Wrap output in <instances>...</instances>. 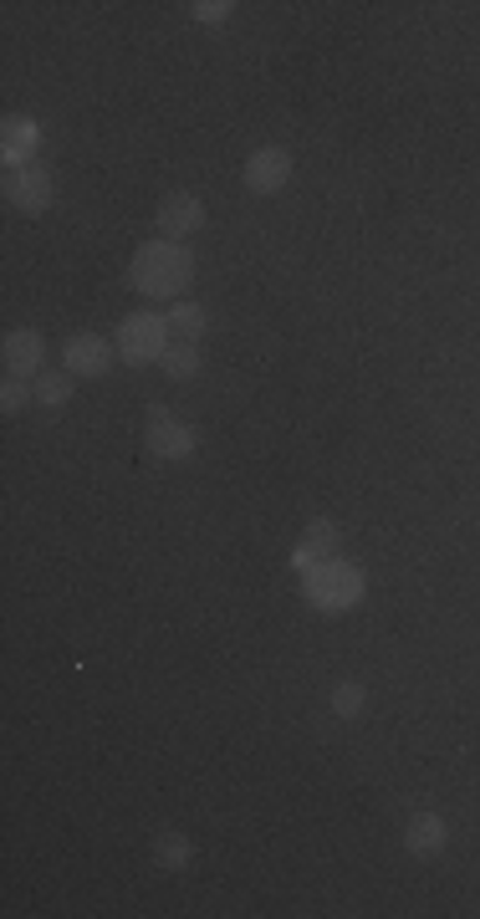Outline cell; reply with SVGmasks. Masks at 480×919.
Wrapping results in <instances>:
<instances>
[{
    "instance_id": "obj_1",
    "label": "cell",
    "mask_w": 480,
    "mask_h": 919,
    "mask_svg": "<svg viewBox=\"0 0 480 919\" xmlns=\"http://www.w3.org/2000/svg\"><path fill=\"white\" fill-rule=\"evenodd\" d=\"M128 276H134L138 296L169 302V296H185V286L195 281V255L179 240H148V246H138Z\"/></svg>"
},
{
    "instance_id": "obj_2",
    "label": "cell",
    "mask_w": 480,
    "mask_h": 919,
    "mask_svg": "<svg viewBox=\"0 0 480 919\" xmlns=\"http://www.w3.org/2000/svg\"><path fill=\"white\" fill-rule=\"evenodd\" d=\"M363 587H368V577H363V567H353V562H317L307 573V583H302V593H307L312 608L322 613H343L353 608V603L363 598Z\"/></svg>"
},
{
    "instance_id": "obj_3",
    "label": "cell",
    "mask_w": 480,
    "mask_h": 919,
    "mask_svg": "<svg viewBox=\"0 0 480 919\" xmlns=\"http://www.w3.org/2000/svg\"><path fill=\"white\" fill-rule=\"evenodd\" d=\"M169 353V317L134 312L118 322V358L123 363H159Z\"/></svg>"
},
{
    "instance_id": "obj_4",
    "label": "cell",
    "mask_w": 480,
    "mask_h": 919,
    "mask_svg": "<svg viewBox=\"0 0 480 919\" xmlns=\"http://www.w3.org/2000/svg\"><path fill=\"white\" fill-rule=\"evenodd\" d=\"M148 455L154 460H189V455L200 450V435L189 425H179V419H169V409L164 404H154L148 409V435H144Z\"/></svg>"
},
{
    "instance_id": "obj_5",
    "label": "cell",
    "mask_w": 480,
    "mask_h": 919,
    "mask_svg": "<svg viewBox=\"0 0 480 919\" xmlns=\"http://www.w3.org/2000/svg\"><path fill=\"white\" fill-rule=\"evenodd\" d=\"M6 200H11L21 215H41L46 205H52V174L41 169V164L11 169L6 174Z\"/></svg>"
},
{
    "instance_id": "obj_6",
    "label": "cell",
    "mask_w": 480,
    "mask_h": 919,
    "mask_svg": "<svg viewBox=\"0 0 480 919\" xmlns=\"http://www.w3.org/2000/svg\"><path fill=\"white\" fill-rule=\"evenodd\" d=\"M154 220H159L164 240H185L205 226V205H200V195H185V189H179V195H164L159 210H154Z\"/></svg>"
},
{
    "instance_id": "obj_7",
    "label": "cell",
    "mask_w": 480,
    "mask_h": 919,
    "mask_svg": "<svg viewBox=\"0 0 480 919\" xmlns=\"http://www.w3.org/2000/svg\"><path fill=\"white\" fill-rule=\"evenodd\" d=\"M240 179H246V189H255V195H276V189L292 179V154L276 144L255 148L251 159H246V174H240Z\"/></svg>"
},
{
    "instance_id": "obj_8",
    "label": "cell",
    "mask_w": 480,
    "mask_h": 919,
    "mask_svg": "<svg viewBox=\"0 0 480 919\" xmlns=\"http://www.w3.org/2000/svg\"><path fill=\"white\" fill-rule=\"evenodd\" d=\"M0 358H6V374H11V378L36 384V378H41V358H46V343H41V333H31V327H15V333H6Z\"/></svg>"
},
{
    "instance_id": "obj_9",
    "label": "cell",
    "mask_w": 480,
    "mask_h": 919,
    "mask_svg": "<svg viewBox=\"0 0 480 919\" xmlns=\"http://www.w3.org/2000/svg\"><path fill=\"white\" fill-rule=\"evenodd\" d=\"M107 363H113L107 337H97V333H72L67 337V374L72 378H97V374H107Z\"/></svg>"
},
{
    "instance_id": "obj_10",
    "label": "cell",
    "mask_w": 480,
    "mask_h": 919,
    "mask_svg": "<svg viewBox=\"0 0 480 919\" xmlns=\"http://www.w3.org/2000/svg\"><path fill=\"white\" fill-rule=\"evenodd\" d=\"M333 552H337V526L327 516H317V521H307L302 546L292 552V567H296V573H312L317 562H333Z\"/></svg>"
},
{
    "instance_id": "obj_11",
    "label": "cell",
    "mask_w": 480,
    "mask_h": 919,
    "mask_svg": "<svg viewBox=\"0 0 480 919\" xmlns=\"http://www.w3.org/2000/svg\"><path fill=\"white\" fill-rule=\"evenodd\" d=\"M0 159H6V169H27L31 164V154H36V144H41V128H36V118H6L0 123Z\"/></svg>"
},
{
    "instance_id": "obj_12",
    "label": "cell",
    "mask_w": 480,
    "mask_h": 919,
    "mask_svg": "<svg viewBox=\"0 0 480 919\" xmlns=\"http://www.w3.org/2000/svg\"><path fill=\"white\" fill-rule=\"evenodd\" d=\"M445 843H450V827H445V817H440V813H414L409 823H404V848L419 853V858L440 853Z\"/></svg>"
},
{
    "instance_id": "obj_13",
    "label": "cell",
    "mask_w": 480,
    "mask_h": 919,
    "mask_svg": "<svg viewBox=\"0 0 480 919\" xmlns=\"http://www.w3.org/2000/svg\"><path fill=\"white\" fill-rule=\"evenodd\" d=\"M148 858H154L159 874H179V868H189V858H195V843H189L179 827H164L159 838H154V848H148Z\"/></svg>"
},
{
    "instance_id": "obj_14",
    "label": "cell",
    "mask_w": 480,
    "mask_h": 919,
    "mask_svg": "<svg viewBox=\"0 0 480 919\" xmlns=\"http://www.w3.org/2000/svg\"><path fill=\"white\" fill-rule=\"evenodd\" d=\"M205 327H210V317H205V306H200V302H174V312H169V333H174V343H200Z\"/></svg>"
},
{
    "instance_id": "obj_15",
    "label": "cell",
    "mask_w": 480,
    "mask_h": 919,
    "mask_svg": "<svg viewBox=\"0 0 480 919\" xmlns=\"http://www.w3.org/2000/svg\"><path fill=\"white\" fill-rule=\"evenodd\" d=\"M159 368L169 378H200V368H205L200 343H169V353L159 358Z\"/></svg>"
},
{
    "instance_id": "obj_16",
    "label": "cell",
    "mask_w": 480,
    "mask_h": 919,
    "mask_svg": "<svg viewBox=\"0 0 480 919\" xmlns=\"http://www.w3.org/2000/svg\"><path fill=\"white\" fill-rule=\"evenodd\" d=\"M31 388H36V404H41V409H62V404L72 399V374H41Z\"/></svg>"
},
{
    "instance_id": "obj_17",
    "label": "cell",
    "mask_w": 480,
    "mask_h": 919,
    "mask_svg": "<svg viewBox=\"0 0 480 919\" xmlns=\"http://www.w3.org/2000/svg\"><path fill=\"white\" fill-rule=\"evenodd\" d=\"M363 706H368V695H363V685H358V680H343V685L333 690V716L353 720V716H363Z\"/></svg>"
},
{
    "instance_id": "obj_18",
    "label": "cell",
    "mask_w": 480,
    "mask_h": 919,
    "mask_svg": "<svg viewBox=\"0 0 480 919\" xmlns=\"http://www.w3.org/2000/svg\"><path fill=\"white\" fill-rule=\"evenodd\" d=\"M230 11H236L230 0H195V6H189V15H195L200 27H220V21H226Z\"/></svg>"
},
{
    "instance_id": "obj_19",
    "label": "cell",
    "mask_w": 480,
    "mask_h": 919,
    "mask_svg": "<svg viewBox=\"0 0 480 919\" xmlns=\"http://www.w3.org/2000/svg\"><path fill=\"white\" fill-rule=\"evenodd\" d=\"M27 399H36V388L27 384V378H6V388H0V409L6 414H15Z\"/></svg>"
}]
</instances>
